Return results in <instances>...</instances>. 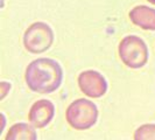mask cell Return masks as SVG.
<instances>
[{
	"label": "cell",
	"mask_w": 155,
	"mask_h": 140,
	"mask_svg": "<svg viewBox=\"0 0 155 140\" xmlns=\"http://www.w3.org/2000/svg\"><path fill=\"white\" fill-rule=\"evenodd\" d=\"M63 79V70L53 58L41 57L31 61L25 72V81L33 92L51 93L56 91Z\"/></svg>",
	"instance_id": "6da1fadb"
},
{
	"label": "cell",
	"mask_w": 155,
	"mask_h": 140,
	"mask_svg": "<svg viewBox=\"0 0 155 140\" xmlns=\"http://www.w3.org/2000/svg\"><path fill=\"white\" fill-rule=\"evenodd\" d=\"M65 119L68 124L78 131L91 128L97 123L98 109L97 105L86 98L74 101L65 111Z\"/></svg>",
	"instance_id": "7a4b0ae2"
},
{
	"label": "cell",
	"mask_w": 155,
	"mask_h": 140,
	"mask_svg": "<svg viewBox=\"0 0 155 140\" xmlns=\"http://www.w3.org/2000/svg\"><path fill=\"white\" fill-rule=\"evenodd\" d=\"M118 54L126 67L140 69L146 65L149 58L148 47L145 41L137 35H127L118 46Z\"/></svg>",
	"instance_id": "3957f363"
},
{
	"label": "cell",
	"mask_w": 155,
	"mask_h": 140,
	"mask_svg": "<svg viewBox=\"0 0 155 140\" xmlns=\"http://www.w3.org/2000/svg\"><path fill=\"white\" fill-rule=\"evenodd\" d=\"M54 42V32L46 22L31 23L23 34V46L31 54H42Z\"/></svg>",
	"instance_id": "277c9868"
},
{
	"label": "cell",
	"mask_w": 155,
	"mask_h": 140,
	"mask_svg": "<svg viewBox=\"0 0 155 140\" xmlns=\"http://www.w3.org/2000/svg\"><path fill=\"white\" fill-rule=\"evenodd\" d=\"M78 86L89 98H101L107 91V82L101 72L85 70L78 76Z\"/></svg>",
	"instance_id": "5b68a950"
},
{
	"label": "cell",
	"mask_w": 155,
	"mask_h": 140,
	"mask_svg": "<svg viewBox=\"0 0 155 140\" xmlns=\"http://www.w3.org/2000/svg\"><path fill=\"white\" fill-rule=\"evenodd\" d=\"M55 116L54 104L48 99H40L31 105L28 112V119L34 127L43 128L49 124Z\"/></svg>",
	"instance_id": "8992f818"
},
{
	"label": "cell",
	"mask_w": 155,
	"mask_h": 140,
	"mask_svg": "<svg viewBox=\"0 0 155 140\" xmlns=\"http://www.w3.org/2000/svg\"><path fill=\"white\" fill-rule=\"evenodd\" d=\"M128 16L131 22L137 27L145 31H155V8L139 5L130 11Z\"/></svg>",
	"instance_id": "52a82bcc"
},
{
	"label": "cell",
	"mask_w": 155,
	"mask_h": 140,
	"mask_svg": "<svg viewBox=\"0 0 155 140\" xmlns=\"http://www.w3.org/2000/svg\"><path fill=\"white\" fill-rule=\"evenodd\" d=\"M36 127L26 123H16L12 125L8 130L7 135L5 137L6 140H36L38 134L35 131Z\"/></svg>",
	"instance_id": "ba28073f"
},
{
	"label": "cell",
	"mask_w": 155,
	"mask_h": 140,
	"mask_svg": "<svg viewBox=\"0 0 155 140\" xmlns=\"http://www.w3.org/2000/svg\"><path fill=\"white\" fill-rule=\"evenodd\" d=\"M133 138L135 140H155V124L141 125L135 130Z\"/></svg>",
	"instance_id": "9c48e42d"
},
{
	"label": "cell",
	"mask_w": 155,
	"mask_h": 140,
	"mask_svg": "<svg viewBox=\"0 0 155 140\" xmlns=\"http://www.w3.org/2000/svg\"><path fill=\"white\" fill-rule=\"evenodd\" d=\"M11 83H8V82H5V81H2L1 83H0V99H4L6 96H7V93L9 92V90H11Z\"/></svg>",
	"instance_id": "30bf717a"
},
{
	"label": "cell",
	"mask_w": 155,
	"mask_h": 140,
	"mask_svg": "<svg viewBox=\"0 0 155 140\" xmlns=\"http://www.w3.org/2000/svg\"><path fill=\"white\" fill-rule=\"evenodd\" d=\"M0 117L2 118V125H1V128H0V132H2L4 131V128H5V116H4V113H1Z\"/></svg>",
	"instance_id": "8fae6325"
},
{
	"label": "cell",
	"mask_w": 155,
	"mask_h": 140,
	"mask_svg": "<svg viewBox=\"0 0 155 140\" xmlns=\"http://www.w3.org/2000/svg\"><path fill=\"white\" fill-rule=\"evenodd\" d=\"M149 4H152V5H155V0H147Z\"/></svg>",
	"instance_id": "7c38bea8"
}]
</instances>
